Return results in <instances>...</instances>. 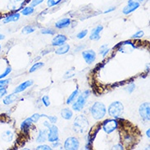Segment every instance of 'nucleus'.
<instances>
[{"instance_id": "38", "label": "nucleus", "mask_w": 150, "mask_h": 150, "mask_svg": "<svg viewBox=\"0 0 150 150\" xmlns=\"http://www.w3.org/2000/svg\"><path fill=\"white\" fill-rule=\"evenodd\" d=\"M11 81L10 79H6V80H4V79H0V88H3V87H6L7 85L9 84V82Z\"/></svg>"}, {"instance_id": "13", "label": "nucleus", "mask_w": 150, "mask_h": 150, "mask_svg": "<svg viewBox=\"0 0 150 150\" xmlns=\"http://www.w3.org/2000/svg\"><path fill=\"white\" fill-rule=\"evenodd\" d=\"M33 84H34V81H33L32 80H29V81H25L23 83L20 84L18 86H16V88L15 89V90H14V93H21V92H23V91H25L27 88L32 86Z\"/></svg>"}, {"instance_id": "7", "label": "nucleus", "mask_w": 150, "mask_h": 150, "mask_svg": "<svg viewBox=\"0 0 150 150\" xmlns=\"http://www.w3.org/2000/svg\"><path fill=\"white\" fill-rule=\"evenodd\" d=\"M63 147L66 150H76L80 147V142L76 137H68L64 142Z\"/></svg>"}, {"instance_id": "39", "label": "nucleus", "mask_w": 150, "mask_h": 150, "mask_svg": "<svg viewBox=\"0 0 150 150\" xmlns=\"http://www.w3.org/2000/svg\"><path fill=\"white\" fill-rule=\"evenodd\" d=\"M75 76V73L73 72V70H70L68 71H67L64 75V78L65 79H69V78H71Z\"/></svg>"}, {"instance_id": "43", "label": "nucleus", "mask_w": 150, "mask_h": 150, "mask_svg": "<svg viewBox=\"0 0 150 150\" xmlns=\"http://www.w3.org/2000/svg\"><path fill=\"white\" fill-rule=\"evenodd\" d=\"M113 149H120V150H123L124 149V148H123V146H122V144H116V145H114L113 148H112Z\"/></svg>"}, {"instance_id": "36", "label": "nucleus", "mask_w": 150, "mask_h": 150, "mask_svg": "<svg viewBox=\"0 0 150 150\" xmlns=\"http://www.w3.org/2000/svg\"><path fill=\"white\" fill-rule=\"evenodd\" d=\"M41 117V116L39 113H35L33 114L32 116L30 117V119H31V121H32L33 123H37V122H39V120H40V118Z\"/></svg>"}, {"instance_id": "17", "label": "nucleus", "mask_w": 150, "mask_h": 150, "mask_svg": "<svg viewBox=\"0 0 150 150\" xmlns=\"http://www.w3.org/2000/svg\"><path fill=\"white\" fill-rule=\"evenodd\" d=\"M19 19H20V13L15 12V13H12V14H10L8 16H5V18L3 20V22L4 24H8V23H10V22L17 21Z\"/></svg>"}, {"instance_id": "16", "label": "nucleus", "mask_w": 150, "mask_h": 150, "mask_svg": "<svg viewBox=\"0 0 150 150\" xmlns=\"http://www.w3.org/2000/svg\"><path fill=\"white\" fill-rule=\"evenodd\" d=\"M18 99V95L17 93H13L9 94V95H6L5 97L4 98V100H3V103L5 105H10L13 103L14 102H16V100Z\"/></svg>"}, {"instance_id": "26", "label": "nucleus", "mask_w": 150, "mask_h": 150, "mask_svg": "<svg viewBox=\"0 0 150 150\" xmlns=\"http://www.w3.org/2000/svg\"><path fill=\"white\" fill-rule=\"evenodd\" d=\"M44 66H45V63H43V62H36V63H35V64L30 67V69L29 71H30V73H33V72H35L37 70L40 69L41 67H43Z\"/></svg>"}, {"instance_id": "37", "label": "nucleus", "mask_w": 150, "mask_h": 150, "mask_svg": "<svg viewBox=\"0 0 150 150\" xmlns=\"http://www.w3.org/2000/svg\"><path fill=\"white\" fill-rule=\"evenodd\" d=\"M135 89V85H134V83H131L130 85H128L126 87V90L129 93H131Z\"/></svg>"}, {"instance_id": "45", "label": "nucleus", "mask_w": 150, "mask_h": 150, "mask_svg": "<svg viewBox=\"0 0 150 150\" xmlns=\"http://www.w3.org/2000/svg\"><path fill=\"white\" fill-rule=\"evenodd\" d=\"M144 0H129V2H134V3H138V4H142Z\"/></svg>"}, {"instance_id": "30", "label": "nucleus", "mask_w": 150, "mask_h": 150, "mask_svg": "<svg viewBox=\"0 0 150 150\" xmlns=\"http://www.w3.org/2000/svg\"><path fill=\"white\" fill-rule=\"evenodd\" d=\"M62 0H47V6L49 8H53L59 4Z\"/></svg>"}, {"instance_id": "24", "label": "nucleus", "mask_w": 150, "mask_h": 150, "mask_svg": "<svg viewBox=\"0 0 150 150\" xmlns=\"http://www.w3.org/2000/svg\"><path fill=\"white\" fill-rule=\"evenodd\" d=\"M35 12V8L32 6H27V7H25L21 9V14L23 15V16H30V15H31L33 14Z\"/></svg>"}, {"instance_id": "19", "label": "nucleus", "mask_w": 150, "mask_h": 150, "mask_svg": "<svg viewBox=\"0 0 150 150\" xmlns=\"http://www.w3.org/2000/svg\"><path fill=\"white\" fill-rule=\"evenodd\" d=\"M47 138H48V132H47V130L46 129L40 130L39 134L37 136L36 141L38 143H43L47 140Z\"/></svg>"}, {"instance_id": "46", "label": "nucleus", "mask_w": 150, "mask_h": 150, "mask_svg": "<svg viewBox=\"0 0 150 150\" xmlns=\"http://www.w3.org/2000/svg\"><path fill=\"white\" fill-rule=\"evenodd\" d=\"M44 126H46V127H47V128L49 129V127H50V126H51V125L49 124V122H44Z\"/></svg>"}, {"instance_id": "25", "label": "nucleus", "mask_w": 150, "mask_h": 150, "mask_svg": "<svg viewBox=\"0 0 150 150\" xmlns=\"http://www.w3.org/2000/svg\"><path fill=\"white\" fill-rule=\"evenodd\" d=\"M78 95H79V90H78V89H76L71 93V95H69L68 98L67 99V104H71L72 102L75 101V99L76 98Z\"/></svg>"}, {"instance_id": "44", "label": "nucleus", "mask_w": 150, "mask_h": 150, "mask_svg": "<svg viewBox=\"0 0 150 150\" xmlns=\"http://www.w3.org/2000/svg\"><path fill=\"white\" fill-rule=\"evenodd\" d=\"M115 9H116V8H115V7H111V8H108V9L106 10L105 12H104V13H108V12H113Z\"/></svg>"}, {"instance_id": "4", "label": "nucleus", "mask_w": 150, "mask_h": 150, "mask_svg": "<svg viewBox=\"0 0 150 150\" xmlns=\"http://www.w3.org/2000/svg\"><path fill=\"white\" fill-rule=\"evenodd\" d=\"M123 112H124V106L121 102H113L108 107V114L115 119L120 117L123 114Z\"/></svg>"}, {"instance_id": "18", "label": "nucleus", "mask_w": 150, "mask_h": 150, "mask_svg": "<svg viewBox=\"0 0 150 150\" xmlns=\"http://www.w3.org/2000/svg\"><path fill=\"white\" fill-rule=\"evenodd\" d=\"M70 25H71V20L69 18L66 17V18H62V19L57 21V22L55 23V26L57 29H63L69 26Z\"/></svg>"}, {"instance_id": "9", "label": "nucleus", "mask_w": 150, "mask_h": 150, "mask_svg": "<svg viewBox=\"0 0 150 150\" xmlns=\"http://www.w3.org/2000/svg\"><path fill=\"white\" fill-rule=\"evenodd\" d=\"M82 57L87 64H91L96 59V53L92 49L85 50L82 52Z\"/></svg>"}, {"instance_id": "10", "label": "nucleus", "mask_w": 150, "mask_h": 150, "mask_svg": "<svg viewBox=\"0 0 150 150\" xmlns=\"http://www.w3.org/2000/svg\"><path fill=\"white\" fill-rule=\"evenodd\" d=\"M139 7H140V4L134 3V2H129L128 1V4H126V6L123 8V9H122V12L125 15H129L130 13L134 12L136 9H138Z\"/></svg>"}, {"instance_id": "40", "label": "nucleus", "mask_w": 150, "mask_h": 150, "mask_svg": "<svg viewBox=\"0 0 150 150\" xmlns=\"http://www.w3.org/2000/svg\"><path fill=\"white\" fill-rule=\"evenodd\" d=\"M45 0H32L31 2H30V6H32V7H36L38 5H40L43 2H44Z\"/></svg>"}, {"instance_id": "49", "label": "nucleus", "mask_w": 150, "mask_h": 150, "mask_svg": "<svg viewBox=\"0 0 150 150\" xmlns=\"http://www.w3.org/2000/svg\"><path fill=\"white\" fill-rule=\"evenodd\" d=\"M1 49H2V47H1V45H0V52H1Z\"/></svg>"}, {"instance_id": "22", "label": "nucleus", "mask_w": 150, "mask_h": 150, "mask_svg": "<svg viewBox=\"0 0 150 150\" xmlns=\"http://www.w3.org/2000/svg\"><path fill=\"white\" fill-rule=\"evenodd\" d=\"M14 137V134L11 130H5L2 134V139L6 142H11Z\"/></svg>"}, {"instance_id": "23", "label": "nucleus", "mask_w": 150, "mask_h": 150, "mask_svg": "<svg viewBox=\"0 0 150 150\" xmlns=\"http://www.w3.org/2000/svg\"><path fill=\"white\" fill-rule=\"evenodd\" d=\"M32 121H31V119L30 117L26 118L24 122H22L21 124V130H24L25 132H27L30 129V127L32 125Z\"/></svg>"}, {"instance_id": "12", "label": "nucleus", "mask_w": 150, "mask_h": 150, "mask_svg": "<svg viewBox=\"0 0 150 150\" xmlns=\"http://www.w3.org/2000/svg\"><path fill=\"white\" fill-rule=\"evenodd\" d=\"M67 38L64 35H57L52 40V45L55 47H58L61 45H64Z\"/></svg>"}, {"instance_id": "48", "label": "nucleus", "mask_w": 150, "mask_h": 150, "mask_svg": "<svg viewBox=\"0 0 150 150\" xmlns=\"http://www.w3.org/2000/svg\"><path fill=\"white\" fill-rule=\"evenodd\" d=\"M5 39V36H4V35H2V34H0V40H3Z\"/></svg>"}, {"instance_id": "34", "label": "nucleus", "mask_w": 150, "mask_h": 150, "mask_svg": "<svg viewBox=\"0 0 150 150\" xmlns=\"http://www.w3.org/2000/svg\"><path fill=\"white\" fill-rule=\"evenodd\" d=\"M144 32L143 30H139V31H137L135 34H134V35L131 36V38H132V39H140V38H142V37L144 36Z\"/></svg>"}, {"instance_id": "21", "label": "nucleus", "mask_w": 150, "mask_h": 150, "mask_svg": "<svg viewBox=\"0 0 150 150\" xmlns=\"http://www.w3.org/2000/svg\"><path fill=\"white\" fill-rule=\"evenodd\" d=\"M61 116L65 120H71L73 117V112L70 108H63L61 111Z\"/></svg>"}, {"instance_id": "31", "label": "nucleus", "mask_w": 150, "mask_h": 150, "mask_svg": "<svg viewBox=\"0 0 150 150\" xmlns=\"http://www.w3.org/2000/svg\"><path fill=\"white\" fill-rule=\"evenodd\" d=\"M11 71H12V67H8L5 69L4 73H2L0 75V79H4V78H5L7 76H8L9 74L11 73Z\"/></svg>"}, {"instance_id": "2", "label": "nucleus", "mask_w": 150, "mask_h": 150, "mask_svg": "<svg viewBox=\"0 0 150 150\" xmlns=\"http://www.w3.org/2000/svg\"><path fill=\"white\" fill-rule=\"evenodd\" d=\"M90 112L95 120H101L107 113V108L101 102H95L91 107Z\"/></svg>"}, {"instance_id": "8", "label": "nucleus", "mask_w": 150, "mask_h": 150, "mask_svg": "<svg viewBox=\"0 0 150 150\" xmlns=\"http://www.w3.org/2000/svg\"><path fill=\"white\" fill-rule=\"evenodd\" d=\"M49 132L48 133V138L47 139L49 142L53 143L58 141L59 139V134H58V128L55 125H51L49 128Z\"/></svg>"}, {"instance_id": "5", "label": "nucleus", "mask_w": 150, "mask_h": 150, "mask_svg": "<svg viewBox=\"0 0 150 150\" xmlns=\"http://www.w3.org/2000/svg\"><path fill=\"white\" fill-rule=\"evenodd\" d=\"M118 123L117 121L114 118V119H108L106 120L105 122L103 124V130L105 131L107 134H111L112 133L114 130L117 128Z\"/></svg>"}, {"instance_id": "20", "label": "nucleus", "mask_w": 150, "mask_h": 150, "mask_svg": "<svg viewBox=\"0 0 150 150\" xmlns=\"http://www.w3.org/2000/svg\"><path fill=\"white\" fill-rule=\"evenodd\" d=\"M70 50V45L64 44V45H61V46H58L56 50H55V53L57 55H63L67 53Z\"/></svg>"}, {"instance_id": "41", "label": "nucleus", "mask_w": 150, "mask_h": 150, "mask_svg": "<svg viewBox=\"0 0 150 150\" xmlns=\"http://www.w3.org/2000/svg\"><path fill=\"white\" fill-rule=\"evenodd\" d=\"M36 149L38 150H51L52 148L49 145H46V144H42V145H39L37 147Z\"/></svg>"}, {"instance_id": "14", "label": "nucleus", "mask_w": 150, "mask_h": 150, "mask_svg": "<svg viewBox=\"0 0 150 150\" xmlns=\"http://www.w3.org/2000/svg\"><path fill=\"white\" fill-rule=\"evenodd\" d=\"M103 25H98L95 28L92 30L91 34L89 35V39L91 40H98L100 39V33L103 30Z\"/></svg>"}, {"instance_id": "35", "label": "nucleus", "mask_w": 150, "mask_h": 150, "mask_svg": "<svg viewBox=\"0 0 150 150\" xmlns=\"http://www.w3.org/2000/svg\"><path fill=\"white\" fill-rule=\"evenodd\" d=\"M41 33L44 35H53L55 34V31L52 30V29H43L41 30Z\"/></svg>"}, {"instance_id": "6", "label": "nucleus", "mask_w": 150, "mask_h": 150, "mask_svg": "<svg viewBox=\"0 0 150 150\" xmlns=\"http://www.w3.org/2000/svg\"><path fill=\"white\" fill-rule=\"evenodd\" d=\"M139 112L140 117L144 122H149L150 120V105L149 103H144L139 106Z\"/></svg>"}, {"instance_id": "47", "label": "nucleus", "mask_w": 150, "mask_h": 150, "mask_svg": "<svg viewBox=\"0 0 150 150\" xmlns=\"http://www.w3.org/2000/svg\"><path fill=\"white\" fill-rule=\"evenodd\" d=\"M146 135L148 136V138H150V129H148L146 131Z\"/></svg>"}, {"instance_id": "15", "label": "nucleus", "mask_w": 150, "mask_h": 150, "mask_svg": "<svg viewBox=\"0 0 150 150\" xmlns=\"http://www.w3.org/2000/svg\"><path fill=\"white\" fill-rule=\"evenodd\" d=\"M134 48H135L134 45L130 41H128V42L121 44V48L119 49V50L122 53H131L134 49Z\"/></svg>"}, {"instance_id": "1", "label": "nucleus", "mask_w": 150, "mask_h": 150, "mask_svg": "<svg viewBox=\"0 0 150 150\" xmlns=\"http://www.w3.org/2000/svg\"><path fill=\"white\" fill-rule=\"evenodd\" d=\"M89 128V122L84 115L77 116L73 122V130L78 134H84Z\"/></svg>"}, {"instance_id": "11", "label": "nucleus", "mask_w": 150, "mask_h": 150, "mask_svg": "<svg viewBox=\"0 0 150 150\" xmlns=\"http://www.w3.org/2000/svg\"><path fill=\"white\" fill-rule=\"evenodd\" d=\"M25 0H9L8 4V8L10 11H17L18 9L21 8L25 4Z\"/></svg>"}, {"instance_id": "33", "label": "nucleus", "mask_w": 150, "mask_h": 150, "mask_svg": "<svg viewBox=\"0 0 150 150\" xmlns=\"http://www.w3.org/2000/svg\"><path fill=\"white\" fill-rule=\"evenodd\" d=\"M87 34H88V30H81V32H79L76 35L77 39H79V40H81V39H84L86 35H87Z\"/></svg>"}, {"instance_id": "29", "label": "nucleus", "mask_w": 150, "mask_h": 150, "mask_svg": "<svg viewBox=\"0 0 150 150\" xmlns=\"http://www.w3.org/2000/svg\"><path fill=\"white\" fill-rule=\"evenodd\" d=\"M41 117H47L49 120V122L50 123H52V124H54V123H56L57 121V117H55V116H48V115H45V114H42L40 115Z\"/></svg>"}, {"instance_id": "27", "label": "nucleus", "mask_w": 150, "mask_h": 150, "mask_svg": "<svg viewBox=\"0 0 150 150\" xmlns=\"http://www.w3.org/2000/svg\"><path fill=\"white\" fill-rule=\"evenodd\" d=\"M35 30V29L31 25H25V27H23L21 32L23 34H25V35H29V34H31V33L34 32Z\"/></svg>"}, {"instance_id": "32", "label": "nucleus", "mask_w": 150, "mask_h": 150, "mask_svg": "<svg viewBox=\"0 0 150 150\" xmlns=\"http://www.w3.org/2000/svg\"><path fill=\"white\" fill-rule=\"evenodd\" d=\"M41 100H42V103H44V105L45 107H49L50 105V99H49V97L48 95H45V96H43L42 98H41Z\"/></svg>"}, {"instance_id": "42", "label": "nucleus", "mask_w": 150, "mask_h": 150, "mask_svg": "<svg viewBox=\"0 0 150 150\" xmlns=\"http://www.w3.org/2000/svg\"><path fill=\"white\" fill-rule=\"evenodd\" d=\"M6 93H7V89H6V87L0 88V98L5 96V95H6Z\"/></svg>"}, {"instance_id": "3", "label": "nucleus", "mask_w": 150, "mask_h": 150, "mask_svg": "<svg viewBox=\"0 0 150 150\" xmlns=\"http://www.w3.org/2000/svg\"><path fill=\"white\" fill-rule=\"evenodd\" d=\"M89 94H90V91L89 89H87V90H85L81 94L78 95L76 101L72 104V109L76 112H81L86 104V101L89 97Z\"/></svg>"}, {"instance_id": "28", "label": "nucleus", "mask_w": 150, "mask_h": 150, "mask_svg": "<svg viewBox=\"0 0 150 150\" xmlns=\"http://www.w3.org/2000/svg\"><path fill=\"white\" fill-rule=\"evenodd\" d=\"M110 51V49L108 47V45H103L100 49H99V53L102 54V56L103 57H106L107 56V54L108 53V52Z\"/></svg>"}]
</instances>
